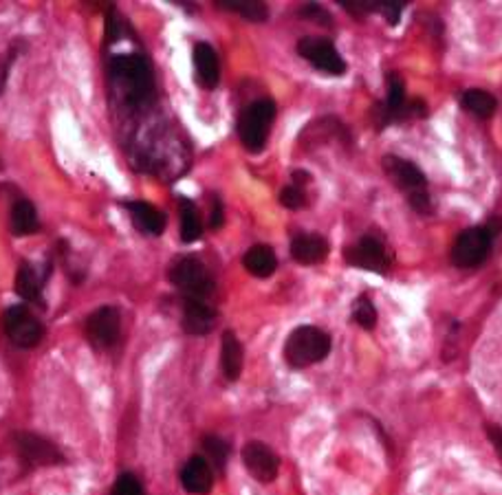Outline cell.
<instances>
[{"instance_id": "obj_15", "label": "cell", "mask_w": 502, "mask_h": 495, "mask_svg": "<svg viewBox=\"0 0 502 495\" xmlns=\"http://www.w3.org/2000/svg\"><path fill=\"white\" fill-rule=\"evenodd\" d=\"M194 73L196 82H199L203 89H216L218 79H221V67H218V55L210 44L199 42L194 47Z\"/></svg>"}, {"instance_id": "obj_20", "label": "cell", "mask_w": 502, "mask_h": 495, "mask_svg": "<svg viewBox=\"0 0 502 495\" xmlns=\"http://www.w3.org/2000/svg\"><path fill=\"white\" fill-rule=\"evenodd\" d=\"M38 229H40V222H38V211H35V207L24 199L18 201V203L12 207L14 236H29V234H35Z\"/></svg>"}, {"instance_id": "obj_21", "label": "cell", "mask_w": 502, "mask_h": 495, "mask_svg": "<svg viewBox=\"0 0 502 495\" xmlns=\"http://www.w3.org/2000/svg\"><path fill=\"white\" fill-rule=\"evenodd\" d=\"M460 104H463V108L468 110V113L476 115V117L480 119L491 117V115L496 113V108H498V102H496L494 95L487 93L483 89H469L468 93L460 98Z\"/></svg>"}, {"instance_id": "obj_14", "label": "cell", "mask_w": 502, "mask_h": 495, "mask_svg": "<svg viewBox=\"0 0 502 495\" xmlns=\"http://www.w3.org/2000/svg\"><path fill=\"white\" fill-rule=\"evenodd\" d=\"M181 484L185 491L194 495H205L212 491L214 484V473H212V464L203 456H192L181 469Z\"/></svg>"}, {"instance_id": "obj_23", "label": "cell", "mask_w": 502, "mask_h": 495, "mask_svg": "<svg viewBox=\"0 0 502 495\" xmlns=\"http://www.w3.org/2000/svg\"><path fill=\"white\" fill-rule=\"evenodd\" d=\"M218 7L234 12L250 23H265L269 16L267 5L256 3V0H218Z\"/></svg>"}, {"instance_id": "obj_18", "label": "cell", "mask_w": 502, "mask_h": 495, "mask_svg": "<svg viewBox=\"0 0 502 495\" xmlns=\"http://www.w3.org/2000/svg\"><path fill=\"white\" fill-rule=\"evenodd\" d=\"M221 368L227 381H236L242 372V346L232 331H227L225 335H223Z\"/></svg>"}, {"instance_id": "obj_12", "label": "cell", "mask_w": 502, "mask_h": 495, "mask_svg": "<svg viewBox=\"0 0 502 495\" xmlns=\"http://www.w3.org/2000/svg\"><path fill=\"white\" fill-rule=\"evenodd\" d=\"M16 447L23 461L33 464V467H49V464L64 461L58 447L53 443L44 441L38 434H16Z\"/></svg>"}, {"instance_id": "obj_28", "label": "cell", "mask_w": 502, "mask_h": 495, "mask_svg": "<svg viewBox=\"0 0 502 495\" xmlns=\"http://www.w3.org/2000/svg\"><path fill=\"white\" fill-rule=\"evenodd\" d=\"M280 203L289 207V210H300V207L307 205V194H304V188L300 185H289L280 191Z\"/></svg>"}, {"instance_id": "obj_16", "label": "cell", "mask_w": 502, "mask_h": 495, "mask_svg": "<svg viewBox=\"0 0 502 495\" xmlns=\"http://www.w3.org/2000/svg\"><path fill=\"white\" fill-rule=\"evenodd\" d=\"M130 219H133L135 227L139 231L148 236H161L166 229V216L156 210L155 205L144 203V201H133V203H126Z\"/></svg>"}, {"instance_id": "obj_2", "label": "cell", "mask_w": 502, "mask_h": 495, "mask_svg": "<svg viewBox=\"0 0 502 495\" xmlns=\"http://www.w3.org/2000/svg\"><path fill=\"white\" fill-rule=\"evenodd\" d=\"M384 172L388 174V179L393 181V185H397L399 190L408 196L410 205L419 211V214H430L432 211V201L428 194V181H425L423 172L410 161L402 159V156H384Z\"/></svg>"}, {"instance_id": "obj_10", "label": "cell", "mask_w": 502, "mask_h": 495, "mask_svg": "<svg viewBox=\"0 0 502 495\" xmlns=\"http://www.w3.org/2000/svg\"><path fill=\"white\" fill-rule=\"evenodd\" d=\"M86 337L95 348H110L119 340V313L118 308L104 306L98 308L86 320Z\"/></svg>"}, {"instance_id": "obj_26", "label": "cell", "mask_w": 502, "mask_h": 495, "mask_svg": "<svg viewBox=\"0 0 502 495\" xmlns=\"http://www.w3.org/2000/svg\"><path fill=\"white\" fill-rule=\"evenodd\" d=\"M353 320L355 324L366 328V331H373L374 324H377V311H374V304L368 295L357 297L353 306Z\"/></svg>"}, {"instance_id": "obj_29", "label": "cell", "mask_w": 502, "mask_h": 495, "mask_svg": "<svg viewBox=\"0 0 502 495\" xmlns=\"http://www.w3.org/2000/svg\"><path fill=\"white\" fill-rule=\"evenodd\" d=\"M403 3H394V0H382L377 3V12H382L385 18H388L390 24H397L399 23V14H402Z\"/></svg>"}, {"instance_id": "obj_7", "label": "cell", "mask_w": 502, "mask_h": 495, "mask_svg": "<svg viewBox=\"0 0 502 495\" xmlns=\"http://www.w3.org/2000/svg\"><path fill=\"white\" fill-rule=\"evenodd\" d=\"M5 332L18 348H33L43 341L44 328L27 306H12L5 313Z\"/></svg>"}, {"instance_id": "obj_32", "label": "cell", "mask_w": 502, "mask_h": 495, "mask_svg": "<svg viewBox=\"0 0 502 495\" xmlns=\"http://www.w3.org/2000/svg\"><path fill=\"white\" fill-rule=\"evenodd\" d=\"M214 229L223 225V203L218 199H214V207H212V222H210Z\"/></svg>"}, {"instance_id": "obj_11", "label": "cell", "mask_w": 502, "mask_h": 495, "mask_svg": "<svg viewBox=\"0 0 502 495\" xmlns=\"http://www.w3.org/2000/svg\"><path fill=\"white\" fill-rule=\"evenodd\" d=\"M242 462H245L247 472L251 473L258 482H273L280 469V461L276 453L267 447V444L251 441L242 449Z\"/></svg>"}, {"instance_id": "obj_30", "label": "cell", "mask_w": 502, "mask_h": 495, "mask_svg": "<svg viewBox=\"0 0 502 495\" xmlns=\"http://www.w3.org/2000/svg\"><path fill=\"white\" fill-rule=\"evenodd\" d=\"M302 14L307 18H316L319 24H327V27H331V16H328L327 12H324L322 7H317V5H308V7L302 9Z\"/></svg>"}, {"instance_id": "obj_24", "label": "cell", "mask_w": 502, "mask_h": 495, "mask_svg": "<svg viewBox=\"0 0 502 495\" xmlns=\"http://www.w3.org/2000/svg\"><path fill=\"white\" fill-rule=\"evenodd\" d=\"M181 210V240L184 242H194L201 238V216L196 205L192 201L181 199L179 201Z\"/></svg>"}, {"instance_id": "obj_3", "label": "cell", "mask_w": 502, "mask_h": 495, "mask_svg": "<svg viewBox=\"0 0 502 495\" xmlns=\"http://www.w3.org/2000/svg\"><path fill=\"white\" fill-rule=\"evenodd\" d=\"M331 352V337L316 326H300L289 335L285 359L291 368H308L324 361Z\"/></svg>"}, {"instance_id": "obj_19", "label": "cell", "mask_w": 502, "mask_h": 495, "mask_svg": "<svg viewBox=\"0 0 502 495\" xmlns=\"http://www.w3.org/2000/svg\"><path fill=\"white\" fill-rule=\"evenodd\" d=\"M242 265H245V269L250 271L251 276L269 277L273 271H276L278 260H276V254H273L271 247L256 245L247 251L245 257H242Z\"/></svg>"}, {"instance_id": "obj_25", "label": "cell", "mask_w": 502, "mask_h": 495, "mask_svg": "<svg viewBox=\"0 0 502 495\" xmlns=\"http://www.w3.org/2000/svg\"><path fill=\"white\" fill-rule=\"evenodd\" d=\"M203 449H205V456H207L205 461L214 464L218 472H221V469L225 467L227 456H230V447H227V443L216 436H207L203 438Z\"/></svg>"}, {"instance_id": "obj_9", "label": "cell", "mask_w": 502, "mask_h": 495, "mask_svg": "<svg viewBox=\"0 0 502 495\" xmlns=\"http://www.w3.org/2000/svg\"><path fill=\"white\" fill-rule=\"evenodd\" d=\"M346 262L355 269H364V271H373V274H388L390 269V257L385 254L384 245L377 238H362L359 242H355L353 247H348Z\"/></svg>"}, {"instance_id": "obj_27", "label": "cell", "mask_w": 502, "mask_h": 495, "mask_svg": "<svg viewBox=\"0 0 502 495\" xmlns=\"http://www.w3.org/2000/svg\"><path fill=\"white\" fill-rule=\"evenodd\" d=\"M110 495H146V491L133 473H121V476L115 480Z\"/></svg>"}, {"instance_id": "obj_4", "label": "cell", "mask_w": 502, "mask_h": 495, "mask_svg": "<svg viewBox=\"0 0 502 495\" xmlns=\"http://www.w3.org/2000/svg\"><path fill=\"white\" fill-rule=\"evenodd\" d=\"M273 119H276V104L271 99H258L242 110L238 119V137L245 150L256 154L265 148Z\"/></svg>"}, {"instance_id": "obj_8", "label": "cell", "mask_w": 502, "mask_h": 495, "mask_svg": "<svg viewBox=\"0 0 502 495\" xmlns=\"http://www.w3.org/2000/svg\"><path fill=\"white\" fill-rule=\"evenodd\" d=\"M298 53L322 73L344 75V70H346V62L342 60V55L333 47V42L324 38H302L298 42Z\"/></svg>"}, {"instance_id": "obj_1", "label": "cell", "mask_w": 502, "mask_h": 495, "mask_svg": "<svg viewBox=\"0 0 502 495\" xmlns=\"http://www.w3.org/2000/svg\"><path fill=\"white\" fill-rule=\"evenodd\" d=\"M110 78L124 98L133 104L150 102L155 79H152L150 64L141 55H118L110 60Z\"/></svg>"}, {"instance_id": "obj_17", "label": "cell", "mask_w": 502, "mask_h": 495, "mask_svg": "<svg viewBox=\"0 0 502 495\" xmlns=\"http://www.w3.org/2000/svg\"><path fill=\"white\" fill-rule=\"evenodd\" d=\"M291 256L302 265H317L328 256V242L317 234H300L291 242Z\"/></svg>"}, {"instance_id": "obj_31", "label": "cell", "mask_w": 502, "mask_h": 495, "mask_svg": "<svg viewBox=\"0 0 502 495\" xmlns=\"http://www.w3.org/2000/svg\"><path fill=\"white\" fill-rule=\"evenodd\" d=\"M487 436H489L491 444H494L496 453L502 458V427L498 425H487Z\"/></svg>"}, {"instance_id": "obj_5", "label": "cell", "mask_w": 502, "mask_h": 495, "mask_svg": "<svg viewBox=\"0 0 502 495\" xmlns=\"http://www.w3.org/2000/svg\"><path fill=\"white\" fill-rule=\"evenodd\" d=\"M170 280L176 289L184 291L187 297H194V300H205L214 291V280H212L210 271L205 269L201 260L192 256L181 257L172 265Z\"/></svg>"}, {"instance_id": "obj_22", "label": "cell", "mask_w": 502, "mask_h": 495, "mask_svg": "<svg viewBox=\"0 0 502 495\" xmlns=\"http://www.w3.org/2000/svg\"><path fill=\"white\" fill-rule=\"evenodd\" d=\"M16 293L27 302H43V277L32 265L20 266L16 276Z\"/></svg>"}, {"instance_id": "obj_6", "label": "cell", "mask_w": 502, "mask_h": 495, "mask_svg": "<svg viewBox=\"0 0 502 495\" xmlns=\"http://www.w3.org/2000/svg\"><path fill=\"white\" fill-rule=\"evenodd\" d=\"M491 234L489 227H469L459 236L452 247V262L459 269H474L483 265L485 257L491 249Z\"/></svg>"}, {"instance_id": "obj_13", "label": "cell", "mask_w": 502, "mask_h": 495, "mask_svg": "<svg viewBox=\"0 0 502 495\" xmlns=\"http://www.w3.org/2000/svg\"><path fill=\"white\" fill-rule=\"evenodd\" d=\"M184 331L190 335H207L216 324V311L205 300L187 297L184 306Z\"/></svg>"}]
</instances>
